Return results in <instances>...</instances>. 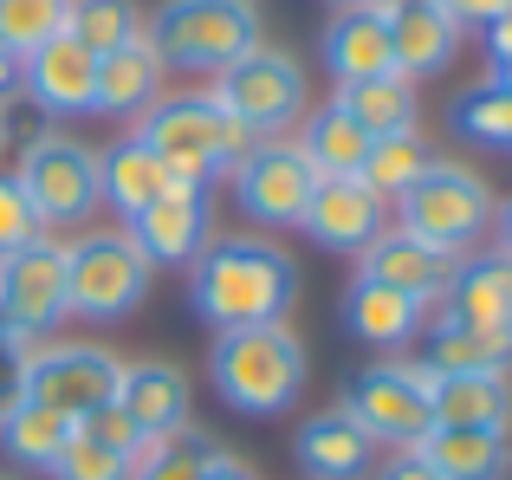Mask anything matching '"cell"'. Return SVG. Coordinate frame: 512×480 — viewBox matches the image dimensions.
<instances>
[{
	"label": "cell",
	"instance_id": "25",
	"mask_svg": "<svg viewBox=\"0 0 512 480\" xmlns=\"http://www.w3.org/2000/svg\"><path fill=\"white\" fill-rule=\"evenodd\" d=\"M344 325H350V338L376 344V351H402V344L422 331V305L402 299V292H389V286H376V279H350Z\"/></svg>",
	"mask_w": 512,
	"mask_h": 480
},
{
	"label": "cell",
	"instance_id": "41",
	"mask_svg": "<svg viewBox=\"0 0 512 480\" xmlns=\"http://www.w3.org/2000/svg\"><path fill=\"white\" fill-rule=\"evenodd\" d=\"M376 480H441V474L428 468V461H415L409 448H396V461H389V468H376Z\"/></svg>",
	"mask_w": 512,
	"mask_h": 480
},
{
	"label": "cell",
	"instance_id": "20",
	"mask_svg": "<svg viewBox=\"0 0 512 480\" xmlns=\"http://www.w3.org/2000/svg\"><path fill=\"white\" fill-rule=\"evenodd\" d=\"M163 72H169V65L156 59L150 33L124 39L117 52H104V59H98V91H91V111H104V117H143L156 98H163Z\"/></svg>",
	"mask_w": 512,
	"mask_h": 480
},
{
	"label": "cell",
	"instance_id": "13",
	"mask_svg": "<svg viewBox=\"0 0 512 480\" xmlns=\"http://www.w3.org/2000/svg\"><path fill=\"white\" fill-rule=\"evenodd\" d=\"M454 266H461V260L435 253L428 240H415V234H402V228H383L370 247H363L357 279H376V286L402 292V299H415V305L428 312V305H441V292H448Z\"/></svg>",
	"mask_w": 512,
	"mask_h": 480
},
{
	"label": "cell",
	"instance_id": "28",
	"mask_svg": "<svg viewBox=\"0 0 512 480\" xmlns=\"http://www.w3.org/2000/svg\"><path fill=\"white\" fill-rule=\"evenodd\" d=\"M65 435H72V416L33 403V396H7V403H0V448H7L20 468H52Z\"/></svg>",
	"mask_w": 512,
	"mask_h": 480
},
{
	"label": "cell",
	"instance_id": "21",
	"mask_svg": "<svg viewBox=\"0 0 512 480\" xmlns=\"http://www.w3.org/2000/svg\"><path fill=\"white\" fill-rule=\"evenodd\" d=\"M188 189V182H175L163 169V156H150L137 137L111 143V150H98V202H111L117 215H143V208H156L163 195Z\"/></svg>",
	"mask_w": 512,
	"mask_h": 480
},
{
	"label": "cell",
	"instance_id": "15",
	"mask_svg": "<svg viewBox=\"0 0 512 480\" xmlns=\"http://www.w3.org/2000/svg\"><path fill=\"white\" fill-rule=\"evenodd\" d=\"M130 240H137V253L150 266H195L201 247H208L214 221H208V189H175L163 195L156 208H143V215H130Z\"/></svg>",
	"mask_w": 512,
	"mask_h": 480
},
{
	"label": "cell",
	"instance_id": "14",
	"mask_svg": "<svg viewBox=\"0 0 512 480\" xmlns=\"http://www.w3.org/2000/svg\"><path fill=\"white\" fill-rule=\"evenodd\" d=\"M299 228L312 234L318 247H331V253H363L376 234L389 228V208L376 202L357 176H318V189H312V202H305Z\"/></svg>",
	"mask_w": 512,
	"mask_h": 480
},
{
	"label": "cell",
	"instance_id": "27",
	"mask_svg": "<svg viewBox=\"0 0 512 480\" xmlns=\"http://www.w3.org/2000/svg\"><path fill=\"white\" fill-rule=\"evenodd\" d=\"M338 111L350 124L363 130V137H402V130H415V85L402 72H383V78H357V85H338Z\"/></svg>",
	"mask_w": 512,
	"mask_h": 480
},
{
	"label": "cell",
	"instance_id": "36",
	"mask_svg": "<svg viewBox=\"0 0 512 480\" xmlns=\"http://www.w3.org/2000/svg\"><path fill=\"white\" fill-rule=\"evenodd\" d=\"M52 480H130V455H117V448L91 442V435H65V448L52 455Z\"/></svg>",
	"mask_w": 512,
	"mask_h": 480
},
{
	"label": "cell",
	"instance_id": "26",
	"mask_svg": "<svg viewBox=\"0 0 512 480\" xmlns=\"http://www.w3.org/2000/svg\"><path fill=\"white\" fill-rule=\"evenodd\" d=\"M428 416L448 429H512V383L506 377H441L428 383Z\"/></svg>",
	"mask_w": 512,
	"mask_h": 480
},
{
	"label": "cell",
	"instance_id": "24",
	"mask_svg": "<svg viewBox=\"0 0 512 480\" xmlns=\"http://www.w3.org/2000/svg\"><path fill=\"white\" fill-rule=\"evenodd\" d=\"M415 461H428L441 480H500L506 474V429H435L409 448Z\"/></svg>",
	"mask_w": 512,
	"mask_h": 480
},
{
	"label": "cell",
	"instance_id": "10",
	"mask_svg": "<svg viewBox=\"0 0 512 480\" xmlns=\"http://www.w3.org/2000/svg\"><path fill=\"white\" fill-rule=\"evenodd\" d=\"M428 383H435V364L422 357H402V364H370L344 396V416L357 422L370 442H389V448H415L435 416H428Z\"/></svg>",
	"mask_w": 512,
	"mask_h": 480
},
{
	"label": "cell",
	"instance_id": "12",
	"mask_svg": "<svg viewBox=\"0 0 512 480\" xmlns=\"http://www.w3.org/2000/svg\"><path fill=\"white\" fill-rule=\"evenodd\" d=\"M227 176H234L240 208H247L253 221H266V228H299L305 202H312V189H318V176L299 156V143H247V156H240Z\"/></svg>",
	"mask_w": 512,
	"mask_h": 480
},
{
	"label": "cell",
	"instance_id": "35",
	"mask_svg": "<svg viewBox=\"0 0 512 480\" xmlns=\"http://www.w3.org/2000/svg\"><path fill=\"white\" fill-rule=\"evenodd\" d=\"M65 13H72V0H0V39L26 59L33 46L65 33Z\"/></svg>",
	"mask_w": 512,
	"mask_h": 480
},
{
	"label": "cell",
	"instance_id": "11",
	"mask_svg": "<svg viewBox=\"0 0 512 480\" xmlns=\"http://www.w3.org/2000/svg\"><path fill=\"white\" fill-rule=\"evenodd\" d=\"M59 318H65V247L39 234L33 247L0 260V338L26 357L39 331H52Z\"/></svg>",
	"mask_w": 512,
	"mask_h": 480
},
{
	"label": "cell",
	"instance_id": "6",
	"mask_svg": "<svg viewBox=\"0 0 512 480\" xmlns=\"http://www.w3.org/2000/svg\"><path fill=\"white\" fill-rule=\"evenodd\" d=\"M150 292V260L137 253V240L124 228L78 234L65 247V318H130Z\"/></svg>",
	"mask_w": 512,
	"mask_h": 480
},
{
	"label": "cell",
	"instance_id": "30",
	"mask_svg": "<svg viewBox=\"0 0 512 480\" xmlns=\"http://www.w3.org/2000/svg\"><path fill=\"white\" fill-rule=\"evenodd\" d=\"M428 163H435V150H428L415 130H402V137H376V143H370V156H363L357 182H363V189H370L383 208H396L402 195H409L415 182L428 176Z\"/></svg>",
	"mask_w": 512,
	"mask_h": 480
},
{
	"label": "cell",
	"instance_id": "34",
	"mask_svg": "<svg viewBox=\"0 0 512 480\" xmlns=\"http://www.w3.org/2000/svg\"><path fill=\"white\" fill-rule=\"evenodd\" d=\"M454 130L467 143H487V150H512V91L506 85H480L454 104Z\"/></svg>",
	"mask_w": 512,
	"mask_h": 480
},
{
	"label": "cell",
	"instance_id": "17",
	"mask_svg": "<svg viewBox=\"0 0 512 480\" xmlns=\"http://www.w3.org/2000/svg\"><path fill=\"white\" fill-rule=\"evenodd\" d=\"M376 13H383V33H389V59H396V72L409 78H435L441 65L454 59V46H461V26L448 20V13H435L428 0H370Z\"/></svg>",
	"mask_w": 512,
	"mask_h": 480
},
{
	"label": "cell",
	"instance_id": "45",
	"mask_svg": "<svg viewBox=\"0 0 512 480\" xmlns=\"http://www.w3.org/2000/svg\"><path fill=\"white\" fill-rule=\"evenodd\" d=\"M487 85H506L512 91V59H493V78H487Z\"/></svg>",
	"mask_w": 512,
	"mask_h": 480
},
{
	"label": "cell",
	"instance_id": "46",
	"mask_svg": "<svg viewBox=\"0 0 512 480\" xmlns=\"http://www.w3.org/2000/svg\"><path fill=\"white\" fill-rule=\"evenodd\" d=\"M0 150H7V117H0Z\"/></svg>",
	"mask_w": 512,
	"mask_h": 480
},
{
	"label": "cell",
	"instance_id": "3",
	"mask_svg": "<svg viewBox=\"0 0 512 480\" xmlns=\"http://www.w3.org/2000/svg\"><path fill=\"white\" fill-rule=\"evenodd\" d=\"M137 143L150 156H163V169L175 182L208 189L214 176H227V169L247 156L253 137L208 98V91H201V98L188 91V98H156L150 111L137 117Z\"/></svg>",
	"mask_w": 512,
	"mask_h": 480
},
{
	"label": "cell",
	"instance_id": "2",
	"mask_svg": "<svg viewBox=\"0 0 512 480\" xmlns=\"http://www.w3.org/2000/svg\"><path fill=\"white\" fill-rule=\"evenodd\" d=\"M208 377L221 390V403L240 409V416H286L305 390V344L286 331V318L214 331Z\"/></svg>",
	"mask_w": 512,
	"mask_h": 480
},
{
	"label": "cell",
	"instance_id": "16",
	"mask_svg": "<svg viewBox=\"0 0 512 480\" xmlns=\"http://www.w3.org/2000/svg\"><path fill=\"white\" fill-rule=\"evenodd\" d=\"M20 91L46 117H78V111H91V91H98V59H91L72 33H59V39H46V46L26 52Z\"/></svg>",
	"mask_w": 512,
	"mask_h": 480
},
{
	"label": "cell",
	"instance_id": "9",
	"mask_svg": "<svg viewBox=\"0 0 512 480\" xmlns=\"http://www.w3.org/2000/svg\"><path fill=\"white\" fill-rule=\"evenodd\" d=\"M13 182H20L26 208L39 215V228H72V221H85L98 208V150L46 130V137H33L20 150Z\"/></svg>",
	"mask_w": 512,
	"mask_h": 480
},
{
	"label": "cell",
	"instance_id": "39",
	"mask_svg": "<svg viewBox=\"0 0 512 480\" xmlns=\"http://www.w3.org/2000/svg\"><path fill=\"white\" fill-rule=\"evenodd\" d=\"M435 13H448L454 26H493L500 13L512 7V0H428Z\"/></svg>",
	"mask_w": 512,
	"mask_h": 480
},
{
	"label": "cell",
	"instance_id": "8",
	"mask_svg": "<svg viewBox=\"0 0 512 480\" xmlns=\"http://www.w3.org/2000/svg\"><path fill=\"white\" fill-rule=\"evenodd\" d=\"M214 104H221L227 117H234L247 137H273V130H286L292 117L305 111V72L292 52H273V46H253L240 52L234 65H221L214 72Z\"/></svg>",
	"mask_w": 512,
	"mask_h": 480
},
{
	"label": "cell",
	"instance_id": "29",
	"mask_svg": "<svg viewBox=\"0 0 512 480\" xmlns=\"http://www.w3.org/2000/svg\"><path fill=\"white\" fill-rule=\"evenodd\" d=\"M422 364H435L441 377H506L512 344L506 338H487V331H467V325H454V318H435Z\"/></svg>",
	"mask_w": 512,
	"mask_h": 480
},
{
	"label": "cell",
	"instance_id": "48",
	"mask_svg": "<svg viewBox=\"0 0 512 480\" xmlns=\"http://www.w3.org/2000/svg\"><path fill=\"white\" fill-rule=\"evenodd\" d=\"M0 480H7V474H0Z\"/></svg>",
	"mask_w": 512,
	"mask_h": 480
},
{
	"label": "cell",
	"instance_id": "38",
	"mask_svg": "<svg viewBox=\"0 0 512 480\" xmlns=\"http://www.w3.org/2000/svg\"><path fill=\"white\" fill-rule=\"evenodd\" d=\"M72 429H78V435H91V442H104V448H117V455H130V461H137V448H143L137 422H130L117 403H104V409H91V416H78Z\"/></svg>",
	"mask_w": 512,
	"mask_h": 480
},
{
	"label": "cell",
	"instance_id": "19",
	"mask_svg": "<svg viewBox=\"0 0 512 480\" xmlns=\"http://www.w3.org/2000/svg\"><path fill=\"white\" fill-rule=\"evenodd\" d=\"M111 403L137 422L143 442H163V435L188 429V377L175 364H124Z\"/></svg>",
	"mask_w": 512,
	"mask_h": 480
},
{
	"label": "cell",
	"instance_id": "44",
	"mask_svg": "<svg viewBox=\"0 0 512 480\" xmlns=\"http://www.w3.org/2000/svg\"><path fill=\"white\" fill-rule=\"evenodd\" d=\"M493 228H500V253L512 260V195H506V208H493Z\"/></svg>",
	"mask_w": 512,
	"mask_h": 480
},
{
	"label": "cell",
	"instance_id": "42",
	"mask_svg": "<svg viewBox=\"0 0 512 480\" xmlns=\"http://www.w3.org/2000/svg\"><path fill=\"white\" fill-rule=\"evenodd\" d=\"M20 65H26V59L7 46V39H0V98H13V91H20Z\"/></svg>",
	"mask_w": 512,
	"mask_h": 480
},
{
	"label": "cell",
	"instance_id": "31",
	"mask_svg": "<svg viewBox=\"0 0 512 480\" xmlns=\"http://www.w3.org/2000/svg\"><path fill=\"white\" fill-rule=\"evenodd\" d=\"M299 156L312 163V176H357L363 156H370V137L338 111V104H318L299 130Z\"/></svg>",
	"mask_w": 512,
	"mask_h": 480
},
{
	"label": "cell",
	"instance_id": "37",
	"mask_svg": "<svg viewBox=\"0 0 512 480\" xmlns=\"http://www.w3.org/2000/svg\"><path fill=\"white\" fill-rule=\"evenodd\" d=\"M39 234H46V228H39V215L26 208L20 182L0 176V260H7V253H20V247H33Z\"/></svg>",
	"mask_w": 512,
	"mask_h": 480
},
{
	"label": "cell",
	"instance_id": "40",
	"mask_svg": "<svg viewBox=\"0 0 512 480\" xmlns=\"http://www.w3.org/2000/svg\"><path fill=\"white\" fill-rule=\"evenodd\" d=\"M201 480H260V474H253V468H247L240 455H227V448H214V455H208V468H201Z\"/></svg>",
	"mask_w": 512,
	"mask_h": 480
},
{
	"label": "cell",
	"instance_id": "43",
	"mask_svg": "<svg viewBox=\"0 0 512 480\" xmlns=\"http://www.w3.org/2000/svg\"><path fill=\"white\" fill-rule=\"evenodd\" d=\"M487 52H493V59H512V7L487 26Z\"/></svg>",
	"mask_w": 512,
	"mask_h": 480
},
{
	"label": "cell",
	"instance_id": "4",
	"mask_svg": "<svg viewBox=\"0 0 512 480\" xmlns=\"http://www.w3.org/2000/svg\"><path fill=\"white\" fill-rule=\"evenodd\" d=\"M493 189L480 182V169H467V163H428V176L415 182L409 195H402L389 215H396V228L402 234H415V240H428L435 253H448V260H461V253H474L480 240H487L493 228Z\"/></svg>",
	"mask_w": 512,
	"mask_h": 480
},
{
	"label": "cell",
	"instance_id": "1",
	"mask_svg": "<svg viewBox=\"0 0 512 480\" xmlns=\"http://www.w3.org/2000/svg\"><path fill=\"white\" fill-rule=\"evenodd\" d=\"M292 292H299V279H292V260L273 240H208L195 260L188 299L214 331H234V325L279 318L292 305Z\"/></svg>",
	"mask_w": 512,
	"mask_h": 480
},
{
	"label": "cell",
	"instance_id": "7",
	"mask_svg": "<svg viewBox=\"0 0 512 480\" xmlns=\"http://www.w3.org/2000/svg\"><path fill=\"white\" fill-rule=\"evenodd\" d=\"M117 377H124V357L104 351V344H33L13 364V396H33V403L78 422L111 403Z\"/></svg>",
	"mask_w": 512,
	"mask_h": 480
},
{
	"label": "cell",
	"instance_id": "23",
	"mask_svg": "<svg viewBox=\"0 0 512 480\" xmlns=\"http://www.w3.org/2000/svg\"><path fill=\"white\" fill-rule=\"evenodd\" d=\"M299 468L312 480H363L376 468V442L344 409H331V416H312L299 429Z\"/></svg>",
	"mask_w": 512,
	"mask_h": 480
},
{
	"label": "cell",
	"instance_id": "47",
	"mask_svg": "<svg viewBox=\"0 0 512 480\" xmlns=\"http://www.w3.org/2000/svg\"><path fill=\"white\" fill-rule=\"evenodd\" d=\"M338 7H363V0H338Z\"/></svg>",
	"mask_w": 512,
	"mask_h": 480
},
{
	"label": "cell",
	"instance_id": "5",
	"mask_svg": "<svg viewBox=\"0 0 512 480\" xmlns=\"http://www.w3.org/2000/svg\"><path fill=\"white\" fill-rule=\"evenodd\" d=\"M156 59L175 72H221L240 52L260 46V7L253 0H163L156 20L143 26Z\"/></svg>",
	"mask_w": 512,
	"mask_h": 480
},
{
	"label": "cell",
	"instance_id": "32",
	"mask_svg": "<svg viewBox=\"0 0 512 480\" xmlns=\"http://www.w3.org/2000/svg\"><path fill=\"white\" fill-rule=\"evenodd\" d=\"M65 33H72L91 59H104V52H117L124 39H137L143 20H137V7H130V0H72Z\"/></svg>",
	"mask_w": 512,
	"mask_h": 480
},
{
	"label": "cell",
	"instance_id": "22",
	"mask_svg": "<svg viewBox=\"0 0 512 480\" xmlns=\"http://www.w3.org/2000/svg\"><path fill=\"white\" fill-rule=\"evenodd\" d=\"M325 65L338 85H357V78H383L396 72L389 59V33H383V13L363 0V7H338L325 26Z\"/></svg>",
	"mask_w": 512,
	"mask_h": 480
},
{
	"label": "cell",
	"instance_id": "18",
	"mask_svg": "<svg viewBox=\"0 0 512 480\" xmlns=\"http://www.w3.org/2000/svg\"><path fill=\"white\" fill-rule=\"evenodd\" d=\"M441 318L512 344V260H506V253H487V260H461V266H454L448 292H441Z\"/></svg>",
	"mask_w": 512,
	"mask_h": 480
},
{
	"label": "cell",
	"instance_id": "33",
	"mask_svg": "<svg viewBox=\"0 0 512 480\" xmlns=\"http://www.w3.org/2000/svg\"><path fill=\"white\" fill-rule=\"evenodd\" d=\"M214 442L195 429H175L163 435V442H143L137 461H130V480H201V468H208Z\"/></svg>",
	"mask_w": 512,
	"mask_h": 480
}]
</instances>
